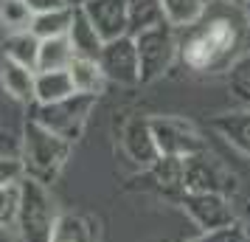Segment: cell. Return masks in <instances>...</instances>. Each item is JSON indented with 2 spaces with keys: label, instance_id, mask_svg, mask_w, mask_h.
Here are the masks:
<instances>
[{
  "label": "cell",
  "instance_id": "obj_1",
  "mask_svg": "<svg viewBox=\"0 0 250 242\" xmlns=\"http://www.w3.org/2000/svg\"><path fill=\"white\" fill-rule=\"evenodd\" d=\"M250 48V23L245 9L211 0L200 20L177 31V59L186 70L214 76L233 70Z\"/></svg>",
  "mask_w": 250,
  "mask_h": 242
},
{
  "label": "cell",
  "instance_id": "obj_2",
  "mask_svg": "<svg viewBox=\"0 0 250 242\" xmlns=\"http://www.w3.org/2000/svg\"><path fill=\"white\" fill-rule=\"evenodd\" d=\"M70 155V144L65 138L54 135L51 130L40 127L37 121H25L23 141H20V163H23V177H31L37 183L48 186L57 180L62 166Z\"/></svg>",
  "mask_w": 250,
  "mask_h": 242
},
{
  "label": "cell",
  "instance_id": "obj_3",
  "mask_svg": "<svg viewBox=\"0 0 250 242\" xmlns=\"http://www.w3.org/2000/svg\"><path fill=\"white\" fill-rule=\"evenodd\" d=\"M59 220L57 200L48 186L37 183L31 177L20 180V206L14 217V231L20 242H51L54 225Z\"/></svg>",
  "mask_w": 250,
  "mask_h": 242
},
{
  "label": "cell",
  "instance_id": "obj_4",
  "mask_svg": "<svg viewBox=\"0 0 250 242\" xmlns=\"http://www.w3.org/2000/svg\"><path fill=\"white\" fill-rule=\"evenodd\" d=\"M96 107V99L93 96H82V93H73L62 102L54 104H34V115L31 121H37L40 127L51 130L54 135L65 138L68 144L82 135V130L87 124V115Z\"/></svg>",
  "mask_w": 250,
  "mask_h": 242
},
{
  "label": "cell",
  "instance_id": "obj_5",
  "mask_svg": "<svg viewBox=\"0 0 250 242\" xmlns=\"http://www.w3.org/2000/svg\"><path fill=\"white\" fill-rule=\"evenodd\" d=\"M132 40H135L138 65H141V82L160 79L177 59V31L166 23L138 31Z\"/></svg>",
  "mask_w": 250,
  "mask_h": 242
},
{
  "label": "cell",
  "instance_id": "obj_6",
  "mask_svg": "<svg viewBox=\"0 0 250 242\" xmlns=\"http://www.w3.org/2000/svg\"><path fill=\"white\" fill-rule=\"evenodd\" d=\"M183 180H186V192H205V195H222L230 200L236 195V177L230 175L222 161H216L208 150L183 158Z\"/></svg>",
  "mask_w": 250,
  "mask_h": 242
},
{
  "label": "cell",
  "instance_id": "obj_7",
  "mask_svg": "<svg viewBox=\"0 0 250 242\" xmlns=\"http://www.w3.org/2000/svg\"><path fill=\"white\" fill-rule=\"evenodd\" d=\"M149 130H152L158 155H166V158H188V155H197V152L205 150L200 132L186 118H177V115H155V118H149Z\"/></svg>",
  "mask_w": 250,
  "mask_h": 242
},
{
  "label": "cell",
  "instance_id": "obj_8",
  "mask_svg": "<svg viewBox=\"0 0 250 242\" xmlns=\"http://www.w3.org/2000/svg\"><path fill=\"white\" fill-rule=\"evenodd\" d=\"M180 208L191 217V222L203 234H211V231H222L236 225V214H233V206L230 200L222 195H205V192H183L180 195Z\"/></svg>",
  "mask_w": 250,
  "mask_h": 242
},
{
  "label": "cell",
  "instance_id": "obj_9",
  "mask_svg": "<svg viewBox=\"0 0 250 242\" xmlns=\"http://www.w3.org/2000/svg\"><path fill=\"white\" fill-rule=\"evenodd\" d=\"M96 62H99V68H102L107 82H115V85H138L141 82V65H138L135 40L129 34L104 43Z\"/></svg>",
  "mask_w": 250,
  "mask_h": 242
},
{
  "label": "cell",
  "instance_id": "obj_10",
  "mask_svg": "<svg viewBox=\"0 0 250 242\" xmlns=\"http://www.w3.org/2000/svg\"><path fill=\"white\" fill-rule=\"evenodd\" d=\"M84 17L90 20L102 43L118 40L129 34V17H126V0H87L82 6Z\"/></svg>",
  "mask_w": 250,
  "mask_h": 242
},
{
  "label": "cell",
  "instance_id": "obj_11",
  "mask_svg": "<svg viewBox=\"0 0 250 242\" xmlns=\"http://www.w3.org/2000/svg\"><path fill=\"white\" fill-rule=\"evenodd\" d=\"M121 147H124L126 158L132 163H138L141 169H149L160 158L146 115H132L124 124V130H121Z\"/></svg>",
  "mask_w": 250,
  "mask_h": 242
},
{
  "label": "cell",
  "instance_id": "obj_12",
  "mask_svg": "<svg viewBox=\"0 0 250 242\" xmlns=\"http://www.w3.org/2000/svg\"><path fill=\"white\" fill-rule=\"evenodd\" d=\"M211 127L219 138L239 150L245 158H250V107L233 110V113H219L211 118Z\"/></svg>",
  "mask_w": 250,
  "mask_h": 242
},
{
  "label": "cell",
  "instance_id": "obj_13",
  "mask_svg": "<svg viewBox=\"0 0 250 242\" xmlns=\"http://www.w3.org/2000/svg\"><path fill=\"white\" fill-rule=\"evenodd\" d=\"M146 180L160 195L180 200V195L186 192V180H183V158H166L160 155L158 161L146 169Z\"/></svg>",
  "mask_w": 250,
  "mask_h": 242
},
{
  "label": "cell",
  "instance_id": "obj_14",
  "mask_svg": "<svg viewBox=\"0 0 250 242\" xmlns=\"http://www.w3.org/2000/svg\"><path fill=\"white\" fill-rule=\"evenodd\" d=\"M68 43L73 48V57L82 59H99V51H102V37L96 34V28L90 25V20L84 17L82 9H73V20H70L68 28Z\"/></svg>",
  "mask_w": 250,
  "mask_h": 242
},
{
  "label": "cell",
  "instance_id": "obj_15",
  "mask_svg": "<svg viewBox=\"0 0 250 242\" xmlns=\"http://www.w3.org/2000/svg\"><path fill=\"white\" fill-rule=\"evenodd\" d=\"M34 76H37V70L23 68L17 62H9V59H3V65H0V85H3V90L20 104H34Z\"/></svg>",
  "mask_w": 250,
  "mask_h": 242
},
{
  "label": "cell",
  "instance_id": "obj_16",
  "mask_svg": "<svg viewBox=\"0 0 250 242\" xmlns=\"http://www.w3.org/2000/svg\"><path fill=\"white\" fill-rule=\"evenodd\" d=\"M73 93L76 90L68 70H40L34 76V104H54Z\"/></svg>",
  "mask_w": 250,
  "mask_h": 242
},
{
  "label": "cell",
  "instance_id": "obj_17",
  "mask_svg": "<svg viewBox=\"0 0 250 242\" xmlns=\"http://www.w3.org/2000/svg\"><path fill=\"white\" fill-rule=\"evenodd\" d=\"M68 73H70V82H73V90L82 93V96H93L99 99L104 93V79L102 68L96 59H82V57H73V62L68 65Z\"/></svg>",
  "mask_w": 250,
  "mask_h": 242
},
{
  "label": "cell",
  "instance_id": "obj_18",
  "mask_svg": "<svg viewBox=\"0 0 250 242\" xmlns=\"http://www.w3.org/2000/svg\"><path fill=\"white\" fill-rule=\"evenodd\" d=\"M51 242H96V225L84 214L65 211L59 214L57 225H54Z\"/></svg>",
  "mask_w": 250,
  "mask_h": 242
},
{
  "label": "cell",
  "instance_id": "obj_19",
  "mask_svg": "<svg viewBox=\"0 0 250 242\" xmlns=\"http://www.w3.org/2000/svg\"><path fill=\"white\" fill-rule=\"evenodd\" d=\"M73 62V48H70L68 37H54V40H40V51H37V73L40 70H68Z\"/></svg>",
  "mask_w": 250,
  "mask_h": 242
},
{
  "label": "cell",
  "instance_id": "obj_20",
  "mask_svg": "<svg viewBox=\"0 0 250 242\" xmlns=\"http://www.w3.org/2000/svg\"><path fill=\"white\" fill-rule=\"evenodd\" d=\"M37 51H40V40L31 31H14L3 43V59L17 62V65L31 70L37 68Z\"/></svg>",
  "mask_w": 250,
  "mask_h": 242
},
{
  "label": "cell",
  "instance_id": "obj_21",
  "mask_svg": "<svg viewBox=\"0 0 250 242\" xmlns=\"http://www.w3.org/2000/svg\"><path fill=\"white\" fill-rule=\"evenodd\" d=\"M205 0H160V9H163V20L166 25H171L174 31H183L191 23L200 20V14L205 12Z\"/></svg>",
  "mask_w": 250,
  "mask_h": 242
},
{
  "label": "cell",
  "instance_id": "obj_22",
  "mask_svg": "<svg viewBox=\"0 0 250 242\" xmlns=\"http://www.w3.org/2000/svg\"><path fill=\"white\" fill-rule=\"evenodd\" d=\"M126 17H129V37H135L138 31H146L152 25L166 23L160 0H126Z\"/></svg>",
  "mask_w": 250,
  "mask_h": 242
},
{
  "label": "cell",
  "instance_id": "obj_23",
  "mask_svg": "<svg viewBox=\"0 0 250 242\" xmlns=\"http://www.w3.org/2000/svg\"><path fill=\"white\" fill-rule=\"evenodd\" d=\"M73 20V9H57V12H45V14H34L28 31L37 40H54V37H65Z\"/></svg>",
  "mask_w": 250,
  "mask_h": 242
},
{
  "label": "cell",
  "instance_id": "obj_24",
  "mask_svg": "<svg viewBox=\"0 0 250 242\" xmlns=\"http://www.w3.org/2000/svg\"><path fill=\"white\" fill-rule=\"evenodd\" d=\"M31 17L34 14L28 12L23 0H0V25L14 34V31H28L31 25Z\"/></svg>",
  "mask_w": 250,
  "mask_h": 242
},
{
  "label": "cell",
  "instance_id": "obj_25",
  "mask_svg": "<svg viewBox=\"0 0 250 242\" xmlns=\"http://www.w3.org/2000/svg\"><path fill=\"white\" fill-rule=\"evenodd\" d=\"M20 206V183L0 186V225H14Z\"/></svg>",
  "mask_w": 250,
  "mask_h": 242
},
{
  "label": "cell",
  "instance_id": "obj_26",
  "mask_svg": "<svg viewBox=\"0 0 250 242\" xmlns=\"http://www.w3.org/2000/svg\"><path fill=\"white\" fill-rule=\"evenodd\" d=\"M23 180V163L20 158H0V186L20 183Z\"/></svg>",
  "mask_w": 250,
  "mask_h": 242
},
{
  "label": "cell",
  "instance_id": "obj_27",
  "mask_svg": "<svg viewBox=\"0 0 250 242\" xmlns=\"http://www.w3.org/2000/svg\"><path fill=\"white\" fill-rule=\"evenodd\" d=\"M188 242H248V237L242 234V228H239V225H230V228L211 231V234H203V237L188 240Z\"/></svg>",
  "mask_w": 250,
  "mask_h": 242
},
{
  "label": "cell",
  "instance_id": "obj_28",
  "mask_svg": "<svg viewBox=\"0 0 250 242\" xmlns=\"http://www.w3.org/2000/svg\"><path fill=\"white\" fill-rule=\"evenodd\" d=\"M28 6L31 14H45V12H57V9H68L65 0H23Z\"/></svg>",
  "mask_w": 250,
  "mask_h": 242
},
{
  "label": "cell",
  "instance_id": "obj_29",
  "mask_svg": "<svg viewBox=\"0 0 250 242\" xmlns=\"http://www.w3.org/2000/svg\"><path fill=\"white\" fill-rule=\"evenodd\" d=\"M0 158H20V141L9 132H0Z\"/></svg>",
  "mask_w": 250,
  "mask_h": 242
},
{
  "label": "cell",
  "instance_id": "obj_30",
  "mask_svg": "<svg viewBox=\"0 0 250 242\" xmlns=\"http://www.w3.org/2000/svg\"><path fill=\"white\" fill-rule=\"evenodd\" d=\"M233 82H245V85H250V48L245 51V57L233 65Z\"/></svg>",
  "mask_w": 250,
  "mask_h": 242
},
{
  "label": "cell",
  "instance_id": "obj_31",
  "mask_svg": "<svg viewBox=\"0 0 250 242\" xmlns=\"http://www.w3.org/2000/svg\"><path fill=\"white\" fill-rule=\"evenodd\" d=\"M0 242H20L14 225H0Z\"/></svg>",
  "mask_w": 250,
  "mask_h": 242
},
{
  "label": "cell",
  "instance_id": "obj_32",
  "mask_svg": "<svg viewBox=\"0 0 250 242\" xmlns=\"http://www.w3.org/2000/svg\"><path fill=\"white\" fill-rule=\"evenodd\" d=\"M233 90H236V96L242 99V102H248V107H250V85H245V82H233Z\"/></svg>",
  "mask_w": 250,
  "mask_h": 242
},
{
  "label": "cell",
  "instance_id": "obj_33",
  "mask_svg": "<svg viewBox=\"0 0 250 242\" xmlns=\"http://www.w3.org/2000/svg\"><path fill=\"white\" fill-rule=\"evenodd\" d=\"M84 3H87V0H65V6H68V9H82Z\"/></svg>",
  "mask_w": 250,
  "mask_h": 242
},
{
  "label": "cell",
  "instance_id": "obj_34",
  "mask_svg": "<svg viewBox=\"0 0 250 242\" xmlns=\"http://www.w3.org/2000/svg\"><path fill=\"white\" fill-rule=\"evenodd\" d=\"M219 3H228V6H236V9H245L248 0H219Z\"/></svg>",
  "mask_w": 250,
  "mask_h": 242
},
{
  "label": "cell",
  "instance_id": "obj_35",
  "mask_svg": "<svg viewBox=\"0 0 250 242\" xmlns=\"http://www.w3.org/2000/svg\"><path fill=\"white\" fill-rule=\"evenodd\" d=\"M245 17H248V23H250V0L245 3Z\"/></svg>",
  "mask_w": 250,
  "mask_h": 242
},
{
  "label": "cell",
  "instance_id": "obj_36",
  "mask_svg": "<svg viewBox=\"0 0 250 242\" xmlns=\"http://www.w3.org/2000/svg\"><path fill=\"white\" fill-rule=\"evenodd\" d=\"M205 3H211V0H205Z\"/></svg>",
  "mask_w": 250,
  "mask_h": 242
}]
</instances>
